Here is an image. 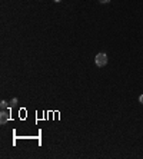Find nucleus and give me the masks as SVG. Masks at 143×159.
<instances>
[{
  "label": "nucleus",
  "instance_id": "1",
  "mask_svg": "<svg viewBox=\"0 0 143 159\" xmlns=\"http://www.w3.org/2000/svg\"><path fill=\"white\" fill-rule=\"evenodd\" d=\"M94 63H96V66H99V68L106 66L107 65V54L106 53H97L96 57H94Z\"/></svg>",
  "mask_w": 143,
  "mask_h": 159
},
{
  "label": "nucleus",
  "instance_id": "2",
  "mask_svg": "<svg viewBox=\"0 0 143 159\" xmlns=\"http://www.w3.org/2000/svg\"><path fill=\"white\" fill-rule=\"evenodd\" d=\"M9 119H10V113H9L7 110H1V112H0V123L4 125Z\"/></svg>",
  "mask_w": 143,
  "mask_h": 159
},
{
  "label": "nucleus",
  "instance_id": "3",
  "mask_svg": "<svg viewBox=\"0 0 143 159\" xmlns=\"http://www.w3.org/2000/svg\"><path fill=\"white\" fill-rule=\"evenodd\" d=\"M7 106H9L7 100H1V102H0V107H1V110H6V109H7Z\"/></svg>",
  "mask_w": 143,
  "mask_h": 159
},
{
  "label": "nucleus",
  "instance_id": "4",
  "mask_svg": "<svg viewBox=\"0 0 143 159\" xmlns=\"http://www.w3.org/2000/svg\"><path fill=\"white\" fill-rule=\"evenodd\" d=\"M16 105H17V99H16V98H13V99L10 100V103H9V106H10V107H15Z\"/></svg>",
  "mask_w": 143,
  "mask_h": 159
},
{
  "label": "nucleus",
  "instance_id": "5",
  "mask_svg": "<svg viewBox=\"0 0 143 159\" xmlns=\"http://www.w3.org/2000/svg\"><path fill=\"white\" fill-rule=\"evenodd\" d=\"M99 1H100V3H102V4H107V3H109V1H110V0H99Z\"/></svg>",
  "mask_w": 143,
  "mask_h": 159
},
{
  "label": "nucleus",
  "instance_id": "6",
  "mask_svg": "<svg viewBox=\"0 0 143 159\" xmlns=\"http://www.w3.org/2000/svg\"><path fill=\"white\" fill-rule=\"evenodd\" d=\"M139 102H140V103H143V95H140V96H139Z\"/></svg>",
  "mask_w": 143,
  "mask_h": 159
},
{
  "label": "nucleus",
  "instance_id": "7",
  "mask_svg": "<svg viewBox=\"0 0 143 159\" xmlns=\"http://www.w3.org/2000/svg\"><path fill=\"white\" fill-rule=\"evenodd\" d=\"M54 1H56V3H59V1H62V0H54Z\"/></svg>",
  "mask_w": 143,
  "mask_h": 159
}]
</instances>
